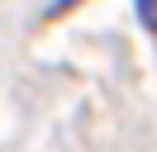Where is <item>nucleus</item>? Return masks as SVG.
Here are the masks:
<instances>
[{
  "instance_id": "nucleus-2",
  "label": "nucleus",
  "mask_w": 157,
  "mask_h": 152,
  "mask_svg": "<svg viewBox=\"0 0 157 152\" xmlns=\"http://www.w3.org/2000/svg\"><path fill=\"white\" fill-rule=\"evenodd\" d=\"M67 5H76V0H52V5H48V14H62Z\"/></svg>"
},
{
  "instance_id": "nucleus-1",
  "label": "nucleus",
  "mask_w": 157,
  "mask_h": 152,
  "mask_svg": "<svg viewBox=\"0 0 157 152\" xmlns=\"http://www.w3.org/2000/svg\"><path fill=\"white\" fill-rule=\"evenodd\" d=\"M138 19H143V28L157 33V0H138Z\"/></svg>"
}]
</instances>
